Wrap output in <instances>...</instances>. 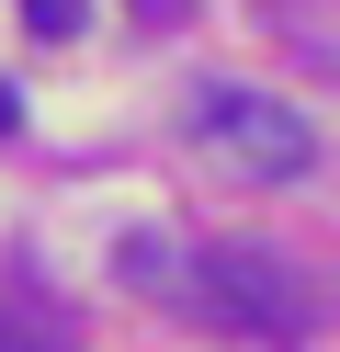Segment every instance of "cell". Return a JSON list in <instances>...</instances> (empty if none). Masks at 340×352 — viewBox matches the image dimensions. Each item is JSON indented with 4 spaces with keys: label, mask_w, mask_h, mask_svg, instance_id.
Returning a JSON list of instances; mask_svg holds the SVG:
<instances>
[{
    "label": "cell",
    "mask_w": 340,
    "mask_h": 352,
    "mask_svg": "<svg viewBox=\"0 0 340 352\" xmlns=\"http://www.w3.org/2000/svg\"><path fill=\"white\" fill-rule=\"evenodd\" d=\"M181 307H204L216 329H261V341H306L317 329V296L272 250H204L193 273H181Z\"/></svg>",
    "instance_id": "7a4b0ae2"
},
{
    "label": "cell",
    "mask_w": 340,
    "mask_h": 352,
    "mask_svg": "<svg viewBox=\"0 0 340 352\" xmlns=\"http://www.w3.org/2000/svg\"><path fill=\"white\" fill-rule=\"evenodd\" d=\"M12 114H23V91H12V80H0V137H12Z\"/></svg>",
    "instance_id": "277c9868"
},
{
    "label": "cell",
    "mask_w": 340,
    "mask_h": 352,
    "mask_svg": "<svg viewBox=\"0 0 340 352\" xmlns=\"http://www.w3.org/2000/svg\"><path fill=\"white\" fill-rule=\"evenodd\" d=\"M80 23H91V0H23V34H45V46H68Z\"/></svg>",
    "instance_id": "3957f363"
},
{
    "label": "cell",
    "mask_w": 340,
    "mask_h": 352,
    "mask_svg": "<svg viewBox=\"0 0 340 352\" xmlns=\"http://www.w3.org/2000/svg\"><path fill=\"white\" fill-rule=\"evenodd\" d=\"M193 137L216 148L238 182H306V170H317L306 114L272 102V91H249V80H204V91H193Z\"/></svg>",
    "instance_id": "6da1fadb"
},
{
    "label": "cell",
    "mask_w": 340,
    "mask_h": 352,
    "mask_svg": "<svg viewBox=\"0 0 340 352\" xmlns=\"http://www.w3.org/2000/svg\"><path fill=\"white\" fill-rule=\"evenodd\" d=\"M329 12H340V0H329Z\"/></svg>",
    "instance_id": "5b68a950"
}]
</instances>
